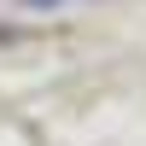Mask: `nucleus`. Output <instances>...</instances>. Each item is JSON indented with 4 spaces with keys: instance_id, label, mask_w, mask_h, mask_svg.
Listing matches in <instances>:
<instances>
[{
    "instance_id": "nucleus-1",
    "label": "nucleus",
    "mask_w": 146,
    "mask_h": 146,
    "mask_svg": "<svg viewBox=\"0 0 146 146\" xmlns=\"http://www.w3.org/2000/svg\"><path fill=\"white\" fill-rule=\"evenodd\" d=\"M18 6H29V12H58L64 0H18Z\"/></svg>"
}]
</instances>
